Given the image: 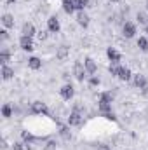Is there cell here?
<instances>
[{
	"label": "cell",
	"mask_w": 148,
	"mask_h": 150,
	"mask_svg": "<svg viewBox=\"0 0 148 150\" xmlns=\"http://www.w3.org/2000/svg\"><path fill=\"white\" fill-rule=\"evenodd\" d=\"M120 70H122V68H120V67H118L117 63H113V65H110V74H111V75H117V77H118V74H120Z\"/></svg>",
	"instance_id": "ffe728a7"
},
{
	"label": "cell",
	"mask_w": 148,
	"mask_h": 150,
	"mask_svg": "<svg viewBox=\"0 0 148 150\" xmlns=\"http://www.w3.org/2000/svg\"><path fill=\"white\" fill-rule=\"evenodd\" d=\"M38 38H40V40H45V38H47V32L40 30V32H38Z\"/></svg>",
	"instance_id": "f1b7e54d"
},
{
	"label": "cell",
	"mask_w": 148,
	"mask_h": 150,
	"mask_svg": "<svg viewBox=\"0 0 148 150\" xmlns=\"http://www.w3.org/2000/svg\"><path fill=\"white\" fill-rule=\"evenodd\" d=\"M5 2H7V4H14L16 0H5Z\"/></svg>",
	"instance_id": "d590c367"
},
{
	"label": "cell",
	"mask_w": 148,
	"mask_h": 150,
	"mask_svg": "<svg viewBox=\"0 0 148 150\" xmlns=\"http://www.w3.org/2000/svg\"><path fill=\"white\" fill-rule=\"evenodd\" d=\"M84 7H87V0H77V2H75V9L84 11Z\"/></svg>",
	"instance_id": "603a6c76"
},
{
	"label": "cell",
	"mask_w": 148,
	"mask_h": 150,
	"mask_svg": "<svg viewBox=\"0 0 148 150\" xmlns=\"http://www.w3.org/2000/svg\"><path fill=\"white\" fill-rule=\"evenodd\" d=\"M141 89H143L145 93H148V82H147V84H145V86H143V87H141Z\"/></svg>",
	"instance_id": "e575fe53"
},
{
	"label": "cell",
	"mask_w": 148,
	"mask_h": 150,
	"mask_svg": "<svg viewBox=\"0 0 148 150\" xmlns=\"http://www.w3.org/2000/svg\"><path fill=\"white\" fill-rule=\"evenodd\" d=\"M111 100H113V96L110 93H103L101 98H99V101H105V103H111Z\"/></svg>",
	"instance_id": "44dd1931"
},
{
	"label": "cell",
	"mask_w": 148,
	"mask_h": 150,
	"mask_svg": "<svg viewBox=\"0 0 148 150\" xmlns=\"http://www.w3.org/2000/svg\"><path fill=\"white\" fill-rule=\"evenodd\" d=\"M80 122H82V115L78 112H72L70 113V117H68V124L70 126H80Z\"/></svg>",
	"instance_id": "5b68a950"
},
{
	"label": "cell",
	"mask_w": 148,
	"mask_h": 150,
	"mask_svg": "<svg viewBox=\"0 0 148 150\" xmlns=\"http://www.w3.org/2000/svg\"><path fill=\"white\" fill-rule=\"evenodd\" d=\"M84 67H85L87 74H94V72H96V63H94V59H91V58H87V59L84 61Z\"/></svg>",
	"instance_id": "8fae6325"
},
{
	"label": "cell",
	"mask_w": 148,
	"mask_h": 150,
	"mask_svg": "<svg viewBox=\"0 0 148 150\" xmlns=\"http://www.w3.org/2000/svg\"><path fill=\"white\" fill-rule=\"evenodd\" d=\"M63 9H65V12H68V14H72L75 11V4L72 0H63Z\"/></svg>",
	"instance_id": "5bb4252c"
},
{
	"label": "cell",
	"mask_w": 148,
	"mask_h": 150,
	"mask_svg": "<svg viewBox=\"0 0 148 150\" xmlns=\"http://www.w3.org/2000/svg\"><path fill=\"white\" fill-rule=\"evenodd\" d=\"M145 84H147V79H145L143 75H140V74L134 75V86H138V87H143Z\"/></svg>",
	"instance_id": "2e32d148"
},
{
	"label": "cell",
	"mask_w": 148,
	"mask_h": 150,
	"mask_svg": "<svg viewBox=\"0 0 148 150\" xmlns=\"http://www.w3.org/2000/svg\"><path fill=\"white\" fill-rule=\"evenodd\" d=\"M73 74L75 77L82 82L84 79H85V74H87V70H85V67L82 65V63H75V67H73Z\"/></svg>",
	"instance_id": "6da1fadb"
},
{
	"label": "cell",
	"mask_w": 148,
	"mask_h": 150,
	"mask_svg": "<svg viewBox=\"0 0 148 150\" xmlns=\"http://www.w3.org/2000/svg\"><path fill=\"white\" fill-rule=\"evenodd\" d=\"M44 150H56V143H54V142H49V143L44 147Z\"/></svg>",
	"instance_id": "83f0119b"
},
{
	"label": "cell",
	"mask_w": 148,
	"mask_h": 150,
	"mask_svg": "<svg viewBox=\"0 0 148 150\" xmlns=\"http://www.w3.org/2000/svg\"><path fill=\"white\" fill-rule=\"evenodd\" d=\"M68 56V49L66 47H59V51H58V58L59 59H65Z\"/></svg>",
	"instance_id": "7402d4cb"
},
{
	"label": "cell",
	"mask_w": 148,
	"mask_h": 150,
	"mask_svg": "<svg viewBox=\"0 0 148 150\" xmlns=\"http://www.w3.org/2000/svg\"><path fill=\"white\" fill-rule=\"evenodd\" d=\"M59 93H61V98H63V100H70V98L73 96V87H72V84L63 86Z\"/></svg>",
	"instance_id": "277c9868"
},
{
	"label": "cell",
	"mask_w": 148,
	"mask_h": 150,
	"mask_svg": "<svg viewBox=\"0 0 148 150\" xmlns=\"http://www.w3.org/2000/svg\"><path fill=\"white\" fill-rule=\"evenodd\" d=\"M147 9H148V4H147Z\"/></svg>",
	"instance_id": "f35d334b"
},
{
	"label": "cell",
	"mask_w": 148,
	"mask_h": 150,
	"mask_svg": "<svg viewBox=\"0 0 148 150\" xmlns=\"http://www.w3.org/2000/svg\"><path fill=\"white\" fill-rule=\"evenodd\" d=\"M111 2H118V0H111Z\"/></svg>",
	"instance_id": "74e56055"
},
{
	"label": "cell",
	"mask_w": 148,
	"mask_h": 150,
	"mask_svg": "<svg viewBox=\"0 0 148 150\" xmlns=\"http://www.w3.org/2000/svg\"><path fill=\"white\" fill-rule=\"evenodd\" d=\"M12 75H14V70H12V68H9L7 65H4V67H2V77H4L5 80L12 79Z\"/></svg>",
	"instance_id": "4fadbf2b"
},
{
	"label": "cell",
	"mask_w": 148,
	"mask_h": 150,
	"mask_svg": "<svg viewBox=\"0 0 148 150\" xmlns=\"http://www.w3.org/2000/svg\"><path fill=\"white\" fill-rule=\"evenodd\" d=\"M98 150H110V149H108V145H99Z\"/></svg>",
	"instance_id": "836d02e7"
},
{
	"label": "cell",
	"mask_w": 148,
	"mask_h": 150,
	"mask_svg": "<svg viewBox=\"0 0 148 150\" xmlns=\"http://www.w3.org/2000/svg\"><path fill=\"white\" fill-rule=\"evenodd\" d=\"M28 65H30V68H33V70H38V68L42 67V61H40L38 58H35V56H33V58H30V59H28Z\"/></svg>",
	"instance_id": "9a60e30c"
},
{
	"label": "cell",
	"mask_w": 148,
	"mask_h": 150,
	"mask_svg": "<svg viewBox=\"0 0 148 150\" xmlns=\"http://www.w3.org/2000/svg\"><path fill=\"white\" fill-rule=\"evenodd\" d=\"M0 33H2V38H4V40H5V38H9V33H7V30H2Z\"/></svg>",
	"instance_id": "1f68e13d"
},
{
	"label": "cell",
	"mask_w": 148,
	"mask_h": 150,
	"mask_svg": "<svg viewBox=\"0 0 148 150\" xmlns=\"http://www.w3.org/2000/svg\"><path fill=\"white\" fill-rule=\"evenodd\" d=\"M2 23H4L5 28H11V26H14V18L11 14H4L2 16Z\"/></svg>",
	"instance_id": "7c38bea8"
},
{
	"label": "cell",
	"mask_w": 148,
	"mask_h": 150,
	"mask_svg": "<svg viewBox=\"0 0 148 150\" xmlns=\"http://www.w3.org/2000/svg\"><path fill=\"white\" fill-rule=\"evenodd\" d=\"M131 70H129V68H122V70H120V74H118V77H120V79H122V80H129V79H131Z\"/></svg>",
	"instance_id": "ac0fdd59"
},
{
	"label": "cell",
	"mask_w": 148,
	"mask_h": 150,
	"mask_svg": "<svg viewBox=\"0 0 148 150\" xmlns=\"http://www.w3.org/2000/svg\"><path fill=\"white\" fill-rule=\"evenodd\" d=\"M145 32H147V35H148V26H147V30H145Z\"/></svg>",
	"instance_id": "8d00e7d4"
},
{
	"label": "cell",
	"mask_w": 148,
	"mask_h": 150,
	"mask_svg": "<svg viewBox=\"0 0 148 150\" xmlns=\"http://www.w3.org/2000/svg\"><path fill=\"white\" fill-rule=\"evenodd\" d=\"M45 103H42V101H35V103H32V112L33 113H45Z\"/></svg>",
	"instance_id": "52a82bcc"
},
{
	"label": "cell",
	"mask_w": 148,
	"mask_h": 150,
	"mask_svg": "<svg viewBox=\"0 0 148 150\" xmlns=\"http://www.w3.org/2000/svg\"><path fill=\"white\" fill-rule=\"evenodd\" d=\"M59 133H61V136H63V138H70V131H68V127H65V126H61V129H59Z\"/></svg>",
	"instance_id": "4316f807"
},
{
	"label": "cell",
	"mask_w": 148,
	"mask_h": 150,
	"mask_svg": "<svg viewBox=\"0 0 148 150\" xmlns=\"http://www.w3.org/2000/svg\"><path fill=\"white\" fill-rule=\"evenodd\" d=\"M19 45H21V49H25V51H33V40L32 37H21L19 40Z\"/></svg>",
	"instance_id": "7a4b0ae2"
},
{
	"label": "cell",
	"mask_w": 148,
	"mask_h": 150,
	"mask_svg": "<svg viewBox=\"0 0 148 150\" xmlns=\"http://www.w3.org/2000/svg\"><path fill=\"white\" fill-rule=\"evenodd\" d=\"M138 47H140L141 51H145V52H147V51H148V38H145V37L138 38Z\"/></svg>",
	"instance_id": "e0dca14e"
},
{
	"label": "cell",
	"mask_w": 148,
	"mask_h": 150,
	"mask_svg": "<svg viewBox=\"0 0 148 150\" xmlns=\"http://www.w3.org/2000/svg\"><path fill=\"white\" fill-rule=\"evenodd\" d=\"M136 18H138V21H140V23H143V25H147V23H148L147 14H143V12H138V16H136Z\"/></svg>",
	"instance_id": "cb8c5ba5"
},
{
	"label": "cell",
	"mask_w": 148,
	"mask_h": 150,
	"mask_svg": "<svg viewBox=\"0 0 148 150\" xmlns=\"http://www.w3.org/2000/svg\"><path fill=\"white\" fill-rule=\"evenodd\" d=\"M21 138H23V142H26V143H30V142L33 140V134H32L30 131H21Z\"/></svg>",
	"instance_id": "d6986e66"
},
{
	"label": "cell",
	"mask_w": 148,
	"mask_h": 150,
	"mask_svg": "<svg viewBox=\"0 0 148 150\" xmlns=\"http://www.w3.org/2000/svg\"><path fill=\"white\" fill-rule=\"evenodd\" d=\"M23 150H32V147H30V145L25 142V143H23Z\"/></svg>",
	"instance_id": "d6a6232c"
},
{
	"label": "cell",
	"mask_w": 148,
	"mask_h": 150,
	"mask_svg": "<svg viewBox=\"0 0 148 150\" xmlns=\"http://www.w3.org/2000/svg\"><path fill=\"white\" fill-rule=\"evenodd\" d=\"M134 33H136V26L132 23H125L124 25V35L127 38H131V37H134Z\"/></svg>",
	"instance_id": "8992f818"
},
{
	"label": "cell",
	"mask_w": 148,
	"mask_h": 150,
	"mask_svg": "<svg viewBox=\"0 0 148 150\" xmlns=\"http://www.w3.org/2000/svg\"><path fill=\"white\" fill-rule=\"evenodd\" d=\"M0 61H2V65H5V63L9 61V52L2 51V52H0Z\"/></svg>",
	"instance_id": "d4e9b609"
},
{
	"label": "cell",
	"mask_w": 148,
	"mask_h": 150,
	"mask_svg": "<svg viewBox=\"0 0 148 150\" xmlns=\"http://www.w3.org/2000/svg\"><path fill=\"white\" fill-rule=\"evenodd\" d=\"M2 113H4V117H11V113H12V108H11L9 105H4V108H2Z\"/></svg>",
	"instance_id": "484cf974"
},
{
	"label": "cell",
	"mask_w": 148,
	"mask_h": 150,
	"mask_svg": "<svg viewBox=\"0 0 148 150\" xmlns=\"http://www.w3.org/2000/svg\"><path fill=\"white\" fill-rule=\"evenodd\" d=\"M77 21H78V25H82V26H87V25H89V16H87L84 11H80V12L77 14Z\"/></svg>",
	"instance_id": "9c48e42d"
},
{
	"label": "cell",
	"mask_w": 148,
	"mask_h": 150,
	"mask_svg": "<svg viewBox=\"0 0 148 150\" xmlns=\"http://www.w3.org/2000/svg\"><path fill=\"white\" fill-rule=\"evenodd\" d=\"M47 28H49V32H52V33H56V32H59V21H58V18H49L47 19Z\"/></svg>",
	"instance_id": "3957f363"
},
{
	"label": "cell",
	"mask_w": 148,
	"mask_h": 150,
	"mask_svg": "<svg viewBox=\"0 0 148 150\" xmlns=\"http://www.w3.org/2000/svg\"><path fill=\"white\" fill-rule=\"evenodd\" d=\"M106 56H108V59H110L111 63H118V61H120V54H118L113 47H110V49L106 51Z\"/></svg>",
	"instance_id": "ba28073f"
},
{
	"label": "cell",
	"mask_w": 148,
	"mask_h": 150,
	"mask_svg": "<svg viewBox=\"0 0 148 150\" xmlns=\"http://www.w3.org/2000/svg\"><path fill=\"white\" fill-rule=\"evenodd\" d=\"M98 84H99V79L98 77H92L91 79V86H98Z\"/></svg>",
	"instance_id": "f546056e"
},
{
	"label": "cell",
	"mask_w": 148,
	"mask_h": 150,
	"mask_svg": "<svg viewBox=\"0 0 148 150\" xmlns=\"http://www.w3.org/2000/svg\"><path fill=\"white\" fill-rule=\"evenodd\" d=\"M23 35H25V37H33V35H35V26H33L32 23H26V25L23 26Z\"/></svg>",
	"instance_id": "30bf717a"
},
{
	"label": "cell",
	"mask_w": 148,
	"mask_h": 150,
	"mask_svg": "<svg viewBox=\"0 0 148 150\" xmlns=\"http://www.w3.org/2000/svg\"><path fill=\"white\" fill-rule=\"evenodd\" d=\"M12 150H23V143H14L12 145Z\"/></svg>",
	"instance_id": "4dcf8cb0"
}]
</instances>
